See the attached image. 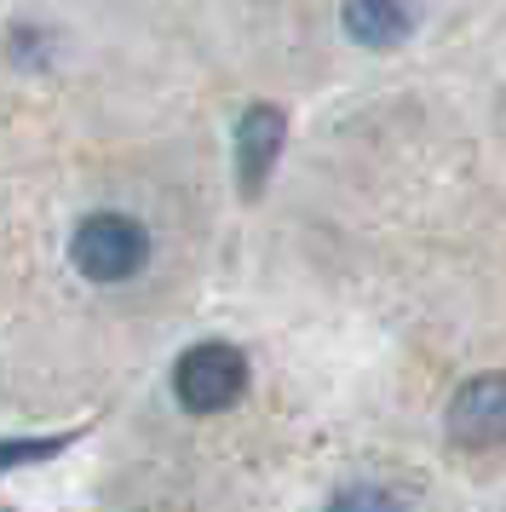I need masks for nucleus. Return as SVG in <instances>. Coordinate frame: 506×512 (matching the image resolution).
<instances>
[{
	"mask_svg": "<svg viewBox=\"0 0 506 512\" xmlns=\"http://www.w3.org/2000/svg\"><path fill=\"white\" fill-rule=\"evenodd\" d=\"M449 438L460 449H501L506 443V374H478L449 397Z\"/></svg>",
	"mask_w": 506,
	"mask_h": 512,
	"instance_id": "nucleus-3",
	"label": "nucleus"
},
{
	"mask_svg": "<svg viewBox=\"0 0 506 512\" xmlns=\"http://www.w3.org/2000/svg\"><path fill=\"white\" fill-rule=\"evenodd\" d=\"M75 438H81V426H75V432H46V438H0V472L41 466V461H52V455H64Z\"/></svg>",
	"mask_w": 506,
	"mask_h": 512,
	"instance_id": "nucleus-6",
	"label": "nucleus"
},
{
	"mask_svg": "<svg viewBox=\"0 0 506 512\" xmlns=\"http://www.w3.org/2000/svg\"><path fill=\"white\" fill-rule=\"evenodd\" d=\"M322 512H409V501L386 484H345L328 495V507Z\"/></svg>",
	"mask_w": 506,
	"mask_h": 512,
	"instance_id": "nucleus-7",
	"label": "nucleus"
},
{
	"mask_svg": "<svg viewBox=\"0 0 506 512\" xmlns=\"http://www.w3.org/2000/svg\"><path fill=\"white\" fill-rule=\"evenodd\" d=\"M69 259L87 282H133L150 265V231L133 213H87L69 236Z\"/></svg>",
	"mask_w": 506,
	"mask_h": 512,
	"instance_id": "nucleus-1",
	"label": "nucleus"
},
{
	"mask_svg": "<svg viewBox=\"0 0 506 512\" xmlns=\"http://www.w3.org/2000/svg\"><path fill=\"white\" fill-rule=\"evenodd\" d=\"M340 24L357 47H397L420 24V6H403V0H351L340 12Z\"/></svg>",
	"mask_w": 506,
	"mask_h": 512,
	"instance_id": "nucleus-5",
	"label": "nucleus"
},
{
	"mask_svg": "<svg viewBox=\"0 0 506 512\" xmlns=\"http://www.w3.org/2000/svg\"><path fill=\"white\" fill-rule=\"evenodd\" d=\"M248 392V357L230 340H202L173 363V397L190 415H225Z\"/></svg>",
	"mask_w": 506,
	"mask_h": 512,
	"instance_id": "nucleus-2",
	"label": "nucleus"
},
{
	"mask_svg": "<svg viewBox=\"0 0 506 512\" xmlns=\"http://www.w3.org/2000/svg\"><path fill=\"white\" fill-rule=\"evenodd\" d=\"M282 144H288V116L276 104H248L236 121V190L248 202L265 196V179H271Z\"/></svg>",
	"mask_w": 506,
	"mask_h": 512,
	"instance_id": "nucleus-4",
	"label": "nucleus"
}]
</instances>
